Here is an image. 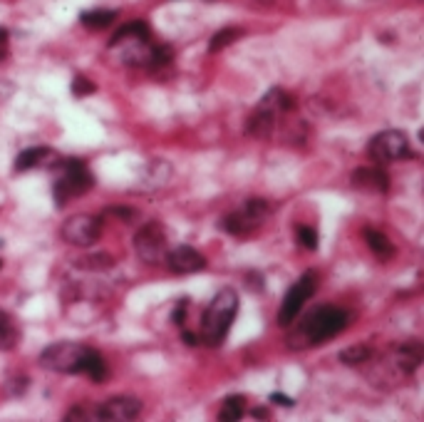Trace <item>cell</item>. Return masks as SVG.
Masks as SVG:
<instances>
[{"instance_id": "6da1fadb", "label": "cell", "mask_w": 424, "mask_h": 422, "mask_svg": "<svg viewBox=\"0 0 424 422\" xmlns=\"http://www.w3.org/2000/svg\"><path fill=\"white\" fill-rule=\"evenodd\" d=\"M350 323V313L345 308L338 306H318L315 311H310L303 321L298 323L293 333L288 338V345L293 350H305L313 345H323L328 340L338 335L340 331H345V326Z\"/></svg>"}, {"instance_id": "7a4b0ae2", "label": "cell", "mask_w": 424, "mask_h": 422, "mask_svg": "<svg viewBox=\"0 0 424 422\" xmlns=\"http://www.w3.org/2000/svg\"><path fill=\"white\" fill-rule=\"evenodd\" d=\"M236 313H238V293L233 288H221L204 311V318H201V343H206L209 348H219L229 335Z\"/></svg>"}, {"instance_id": "3957f363", "label": "cell", "mask_w": 424, "mask_h": 422, "mask_svg": "<svg viewBox=\"0 0 424 422\" xmlns=\"http://www.w3.org/2000/svg\"><path fill=\"white\" fill-rule=\"evenodd\" d=\"M293 107H295V100L288 92L281 90V87H273V90L266 92V97L258 102L256 110H253L251 120H248L246 124V132L256 139H268L273 134V129H276L278 117L290 112Z\"/></svg>"}, {"instance_id": "277c9868", "label": "cell", "mask_w": 424, "mask_h": 422, "mask_svg": "<svg viewBox=\"0 0 424 422\" xmlns=\"http://www.w3.org/2000/svg\"><path fill=\"white\" fill-rule=\"evenodd\" d=\"M92 186H94V177L82 159H63V162H60V177L55 179V186H53L55 204L63 209V206H68L72 199L87 194Z\"/></svg>"}, {"instance_id": "5b68a950", "label": "cell", "mask_w": 424, "mask_h": 422, "mask_svg": "<svg viewBox=\"0 0 424 422\" xmlns=\"http://www.w3.org/2000/svg\"><path fill=\"white\" fill-rule=\"evenodd\" d=\"M89 348L82 343H72V340H60V343L47 345L40 355V365L55 373L75 375L82 373V363L87 358Z\"/></svg>"}, {"instance_id": "8992f818", "label": "cell", "mask_w": 424, "mask_h": 422, "mask_svg": "<svg viewBox=\"0 0 424 422\" xmlns=\"http://www.w3.org/2000/svg\"><path fill=\"white\" fill-rule=\"evenodd\" d=\"M271 217V204L263 199H251L246 201V206L229 217H224L219 222V229L231 236H246V234L256 231L266 219Z\"/></svg>"}, {"instance_id": "52a82bcc", "label": "cell", "mask_w": 424, "mask_h": 422, "mask_svg": "<svg viewBox=\"0 0 424 422\" xmlns=\"http://www.w3.org/2000/svg\"><path fill=\"white\" fill-rule=\"evenodd\" d=\"M367 154L375 164H390L399 162V159H412L414 152L409 147V139L399 129H387V132H380L370 139L367 144Z\"/></svg>"}, {"instance_id": "ba28073f", "label": "cell", "mask_w": 424, "mask_h": 422, "mask_svg": "<svg viewBox=\"0 0 424 422\" xmlns=\"http://www.w3.org/2000/svg\"><path fill=\"white\" fill-rule=\"evenodd\" d=\"M315 288H318V279H315V274H305L303 279L295 281V283L290 286L288 293H285V298H283V303H281V311H278V326L281 328L293 326L295 318H298L300 311H303L305 301L313 298Z\"/></svg>"}, {"instance_id": "9c48e42d", "label": "cell", "mask_w": 424, "mask_h": 422, "mask_svg": "<svg viewBox=\"0 0 424 422\" xmlns=\"http://www.w3.org/2000/svg\"><path fill=\"white\" fill-rule=\"evenodd\" d=\"M134 251L144 264H159L167 256V231L159 222H149L134 234Z\"/></svg>"}, {"instance_id": "30bf717a", "label": "cell", "mask_w": 424, "mask_h": 422, "mask_svg": "<svg viewBox=\"0 0 424 422\" xmlns=\"http://www.w3.org/2000/svg\"><path fill=\"white\" fill-rule=\"evenodd\" d=\"M63 238L72 246L87 248L92 243L100 241L102 236V222L100 217H89V214H77V217H70L68 222L60 226Z\"/></svg>"}, {"instance_id": "8fae6325", "label": "cell", "mask_w": 424, "mask_h": 422, "mask_svg": "<svg viewBox=\"0 0 424 422\" xmlns=\"http://www.w3.org/2000/svg\"><path fill=\"white\" fill-rule=\"evenodd\" d=\"M141 412V402L136 397L129 395H120V397H112V400L102 402L94 412V420H102V422H129L136 420Z\"/></svg>"}, {"instance_id": "7c38bea8", "label": "cell", "mask_w": 424, "mask_h": 422, "mask_svg": "<svg viewBox=\"0 0 424 422\" xmlns=\"http://www.w3.org/2000/svg\"><path fill=\"white\" fill-rule=\"evenodd\" d=\"M164 259H167L169 269L176 271V274H196V271H201L206 266V259L191 246H176Z\"/></svg>"}, {"instance_id": "4fadbf2b", "label": "cell", "mask_w": 424, "mask_h": 422, "mask_svg": "<svg viewBox=\"0 0 424 422\" xmlns=\"http://www.w3.org/2000/svg\"><path fill=\"white\" fill-rule=\"evenodd\" d=\"M352 186L365 191H377V194H387L390 177L383 164H377V167H360L355 169V174H352Z\"/></svg>"}, {"instance_id": "5bb4252c", "label": "cell", "mask_w": 424, "mask_h": 422, "mask_svg": "<svg viewBox=\"0 0 424 422\" xmlns=\"http://www.w3.org/2000/svg\"><path fill=\"white\" fill-rule=\"evenodd\" d=\"M149 37H152V27H149L147 23L131 20V23H127V25H122L120 30L112 35L110 48H117V45H122V42H127V40H149Z\"/></svg>"}, {"instance_id": "9a60e30c", "label": "cell", "mask_w": 424, "mask_h": 422, "mask_svg": "<svg viewBox=\"0 0 424 422\" xmlns=\"http://www.w3.org/2000/svg\"><path fill=\"white\" fill-rule=\"evenodd\" d=\"M362 236H365L370 251L375 253L380 261H390L394 256V243L390 241L383 231H377V229H365V231H362Z\"/></svg>"}, {"instance_id": "2e32d148", "label": "cell", "mask_w": 424, "mask_h": 422, "mask_svg": "<svg viewBox=\"0 0 424 422\" xmlns=\"http://www.w3.org/2000/svg\"><path fill=\"white\" fill-rule=\"evenodd\" d=\"M50 157H53V149H47V147H27V149H23V152L18 154L15 172H30V169H35V167H40V164H45Z\"/></svg>"}, {"instance_id": "e0dca14e", "label": "cell", "mask_w": 424, "mask_h": 422, "mask_svg": "<svg viewBox=\"0 0 424 422\" xmlns=\"http://www.w3.org/2000/svg\"><path fill=\"white\" fill-rule=\"evenodd\" d=\"M20 343V331L18 323L13 321V316H8L6 311H0V350H15V345Z\"/></svg>"}, {"instance_id": "ac0fdd59", "label": "cell", "mask_w": 424, "mask_h": 422, "mask_svg": "<svg viewBox=\"0 0 424 422\" xmlns=\"http://www.w3.org/2000/svg\"><path fill=\"white\" fill-rule=\"evenodd\" d=\"M82 373L87 375V378H92L94 383H105L107 378H110V370H107V363L102 360V355L97 353L94 348H89L87 358H84L82 363Z\"/></svg>"}, {"instance_id": "d6986e66", "label": "cell", "mask_w": 424, "mask_h": 422, "mask_svg": "<svg viewBox=\"0 0 424 422\" xmlns=\"http://www.w3.org/2000/svg\"><path fill=\"white\" fill-rule=\"evenodd\" d=\"M243 415H246V397L243 395H231L221 402V412H219L221 422H238Z\"/></svg>"}, {"instance_id": "ffe728a7", "label": "cell", "mask_w": 424, "mask_h": 422, "mask_svg": "<svg viewBox=\"0 0 424 422\" xmlns=\"http://www.w3.org/2000/svg\"><path fill=\"white\" fill-rule=\"evenodd\" d=\"M397 363L404 373H414L422 363V345L419 343H407L397 350Z\"/></svg>"}, {"instance_id": "44dd1931", "label": "cell", "mask_w": 424, "mask_h": 422, "mask_svg": "<svg viewBox=\"0 0 424 422\" xmlns=\"http://www.w3.org/2000/svg\"><path fill=\"white\" fill-rule=\"evenodd\" d=\"M117 18L115 11H84L79 13V23L89 30H102V27L112 25Z\"/></svg>"}, {"instance_id": "7402d4cb", "label": "cell", "mask_w": 424, "mask_h": 422, "mask_svg": "<svg viewBox=\"0 0 424 422\" xmlns=\"http://www.w3.org/2000/svg\"><path fill=\"white\" fill-rule=\"evenodd\" d=\"M243 35L241 27H224V30H219L214 37H211L209 42V53H221L224 48H229V45H233L238 37Z\"/></svg>"}, {"instance_id": "603a6c76", "label": "cell", "mask_w": 424, "mask_h": 422, "mask_svg": "<svg viewBox=\"0 0 424 422\" xmlns=\"http://www.w3.org/2000/svg\"><path fill=\"white\" fill-rule=\"evenodd\" d=\"M295 241H298V246L305 248V251H315V248H318V231H315L313 226L298 224V226H295Z\"/></svg>"}, {"instance_id": "cb8c5ba5", "label": "cell", "mask_w": 424, "mask_h": 422, "mask_svg": "<svg viewBox=\"0 0 424 422\" xmlns=\"http://www.w3.org/2000/svg\"><path fill=\"white\" fill-rule=\"evenodd\" d=\"M372 350L367 348V345H352V348L342 350L340 353V360L345 365H362L365 360H370Z\"/></svg>"}, {"instance_id": "d4e9b609", "label": "cell", "mask_w": 424, "mask_h": 422, "mask_svg": "<svg viewBox=\"0 0 424 422\" xmlns=\"http://www.w3.org/2000/svg\"><path fill=\"white\" fill-rule=\"evenodd\" d=\"M94 90H97V84H94L92 79L84 77V75H77V77L72 79V95H75V97L92 95Z\"/></svg>"}, {"instance_id": "484cf974", "label": "cell", "mask_w": 424, "mask_h": 422, "mask_svg": "<svg viewBox=\"0 0 424 422\" xmlns=\"http://www.w3.org/2000/svg\"><path fill=\"white\" fill-rule=\"evenodd\" d=\"M79 266L82 269H89V271H102V269H110L112 266V259L110 256H105V253H97V256H89V259H82L79 261Z\"/></svg>"}, {"instance_id": "4316f807", "label": "cell", "mask_w": 424, "mask_h": 422, "mask_svg": "<svg viewBox=\"0 0 424 422\" xmlns=\"http://www.w3.org/2000/svg\"><path fill=\"white\" fill-rule=\"evenodd\" d=\"M65 420H68V422H87V420H94V415H89L84 405H77V407H72L68 415H65Z\"/></svg>"}, {"instance_id": "83f0119b", "label": "cell", "mask_w": 424, "mask_h": 422, "mask_svg": "<svg viewBox=\"0 0 424 422\" xmlns=\"http://www.w3.org/2000/svg\"><path fill=\"white\" fill-rule=\"evenodd\" d=\"M27 385H30V380L27 378H18V380H11V383H8L6 385V390L11 392V395H23V392L27 390Z\"/></svg>"}, {"instance_id": "f1b7e54d", "label": "cell", "mask_w": 424, "mask_h": 422, "mask_svg": "<svg viewBox=\"0 0 424 422\" xmlns=\"http://www.w3.org/2000/svg\"><path fill=\"white\" fill-rule=\"evenodd\" d=\"M11 55V32L8 27H0V63Z\"/></svg>"}, {"instance_id": "f546056e", "label": "cell", "mask_w": 424, "mask_h": 422, "mask_svg": "<svg viewBox=\"0 0 424 422\" xmlns=\"http://www.w3.org/2000/svg\"><path fill=\"white\" fill-rule=\"evenodd\" d=\"M186 308H188V298H181V301L176 303V308H174L172 321L176 323V326H184V318H186Z\"/></svg>"}, {"instance_id": "4dcf8cb0", "label": "cell", "mask_w": 424, "mask_h": 422, "mask_svg": "<svg viewBox=\"0 0 424 422\" xmlns=\"http://www.w3.org/2000/svg\"><path fill=\"white\" fill-rule=\"evenodd\" d=\"M107 214H115V217L120 219H127V222H131L134 219V209H129V206H115V209H105Z\"/></svg>"}, {"instance_id": "1f68e13d", "label": "cell", "mask_w": 424, "mask_h": 422, "mask_svg": "<svg viewBox=\"0 0 424 422\" xmlns=\"http://www.w3.org/2000/svg\"><path fill=\"white\" fill-rule=\"evenodd\" d=\"M271 402H276V405H283V407H295V400L288 395H283V392H273L271 395Z\"/></svg>"}, {"instance_id": "d6a6232c", "label": "cell", "mask_w": 424, "mask_h": 422, "mask_svg": "<svg viewBox=\"0 0 424 422\" xmlns=\"http://www.w3.org/2000/svg\"><path fill=\"white\" fill-rule=\"evenodd\" d=\"M261 281H263V279H261L258 274H248V276H246V283H253V293H261V286H263Z\"/></svg>"}, {"instance_id": "836d02e7", "label": "cell", "mask_w": 424, "mask_h": 422, "mask_svg": "<svg viewBox=\"0 0 424 422\" xmlns=\"http://www.w3.org/2000/svg\"><path fill=\"white\" fill-rule=\"evenodd\" d=\"M181 340H184V343H188V345H196V343H199V335H196V333H191V331H181Z\"/></svg>"}, {"instance_id": "e575fe53", "label": "cell", "mask_w": 424, "mask_h": 422, "mask_svg": "<svg viewBox=\"0 0 424 422\" xmlns=\"http://www.w3.org/2000/svg\"><path fill=\"white\" fill-rule=\"evenodd\" d=\"M251 415L256 417V420H268V417H271V415H268V410H266V407H256V410H253Z\"/></svg>"}, {"instance_id": "d590c367", "label": "cell", "mask_w": 424, "mask_h": 422, "mask_svg": "<svg viewBox=\"0 0 424 422\" xmlns=\"http://www.w3.org/2000/svg\"><path fill=\"white\" fill-rule=\"evenodd\" d=\"M0 266H3V261H0Z\"/></svg>"}]
</instances>
